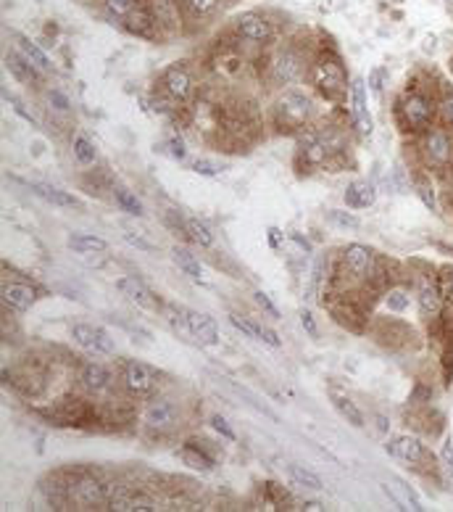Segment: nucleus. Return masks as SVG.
<instances>
[{
	"instance_id": "f257e3e1",
	"label": "nucleus",
	"mask_w": 453,
	"mask_h": 512,
	"mask_svg": "<svg viewBox=\"0 0 453 512\" xmlns=\"http://www.w3.org/2000/svg\"><path fill=\"white\" fill-rule=\"evenodd\" d=\"M72 338L82 348L95 351V354H111V351H114V341L108 338V333L101 331V328H95V325H85V322L74 325Z\"/></svg>"
},
{
	"instance_id": "f03ea898",
	"label": "nucleus",
	"mask_w": 453,
	"mask_h": 512,
	"mask_svg": "<svg viewBox=\"0 0 453 512\" xmlns=\"http://www.w3.org/2000/svg\"><path fill=\"white\" fill-rule=\"evenodd\" d=\"M153 383H156V375H153V370L148 364H143V362H127V367H124V386H127V391H132L134 396H145V393H150Z\"/></svg>"
},
{
	"instance_id": "7ed1b4c3",
	"label": "nucleus",
	"mask_w": 453,
	"mask_h": 512,
	"mask_svg": "<svg viewBox=\"0 0 453 512\" xmlns=\"http://www.w3.org/2000/svg\"><path fill=\"white\" fill-rule=\"evenodd\" d=\"M117 288L130 299V302H134L137 306H143V309H153L156 306V299H153V293H150V288L143 283V280H137L134 275H127V277H119L117 280Z\"/></svg>"
},
{
	"instance_id": "20e7f679",
	"label": "nucleus",
	"mask_w": 453,
	"mask_h": 512,
	"mask_svg": "<svg viewBox=\"0 0 453 512\" xmlns=\"http://www.w3.org/2000/svg\"><path fill=\"white\" fill-rule=\"evenodd\" d=\"M188 322H190V333L192 338L203 346H219V331L214 325V319L205 315H198V312H188Z\"/></svg>"
},
{
	"instance_id": "39448f33",
	"label": "nucleus",
	"mask_w": 453,
	"mask_h": 512,
	"mask_svg": "<svg viewBox=\"0 0 453 512\" xmlns=\"http://www.w3.org/2000/svg\"><path fill=\"white\" fill-rule=\"evenodd\" d=\"M177 420V409L172 402H163V399H159V402H150L145 409V422L148 428H156V431H166V428H172Z\"/></svg>"
},
{
	"instance_id": "423d86ee",
	"label": "nucleus",
	"mask_w": 453,
	"mask_h": 512,
	"mask_svg": "<svg viewBox=\"0 0 453 512\" xmlns=\"http://www.w3.org/2000/svg\"><path fill=\"white\" fill-rule=\"evenodd\" d=\"M74 502L79 507H95L105 502V491L95 478H79L74 483Z\"/></svg>"
},
{
	"instance_id": "0eeeda50",
	"label": "nucleus",
	"mask_w": 453,
	"mask_h": 512,
	"mask_svg": "<svg viewBox=\"0 0 453 512\" xmlns=\"http://www.w3.org/2000/svg\"><path fill=\"white\" fill-rule=\"evenodd\" d=\"M237 32L245 37V40H253V43H263V40H269V35H272V27H269V21L266 19H261V16L256 14H243L240 19H237Z\"/></svg>"
},
{
	"instance_id": "6e6552de",
	"label": "nucleus",
	"mask_w": 453,
	"mask_h": 512,
	"mask_svg": "<svg viewBox=\"0 0 453 512\" xmlns=\"http://www.w3.org/2000/svg\"><path fill=\"white\" fill-rule=\"evenodd\" d=\"M316 82H319L322 90H327L330 95H335V92L343 90L345 75H343L340 63H335V61H322V63L316 66Z\"/></svg>"
},
{
	"instance_id": "1a4fd4ad",
	"label": "nucleus",
	"mask_w": 453,
	"mask_h": 512,
	"mask_svg": "<svg viewBox=\"0 0 453 512\" xmlns=\"http://www.w3.org/2000/svg\"><path fill=\"white\" fill-rule=\"evenodd\" d=\"M172 259H174V264L185 272L190 280L201 283V286H208V283H211L208 275H205V270H203V264H201L192 254H188L185 248H174V251H172Z\"/></svg>"
},
{
	"instance_id": "9d476101",
	"label": "nucleus",
	"mask_w": 453,
	"mask_h": 512,
	"mask_svg": "<svg viewBox=\"0 0 453 512\" xmlns=\"http://www.w3.org/2000/svg\"><path fill=\"white\" fill-rule=\"evenodd\" d=\"M345 267L356 275V277H366L369 270H372V251L361 246V243H353L345 248Z\"/></svg>"
},
{
	"instance_id": "9b49d317",
	"label": "nucleus",
	"mask_w": 453,
	"mask_h": 512,
	"mask_svg": "<svg viewBox=\"0 0 453 512\" xmlns=\"http://www.w3.org/2000/svg\"><path fill=\"white\" fill-rule=\"evenodd\" d=\"M279 111H282L288 119L303 121L308 117V111H311V104H308L306 95H301V92H285V95L279 98Z\"/></svg>"
},
{
	"instance_id": "f8f14e48",
	"label": "nucleus",
	"mask_w": 453,
	"mask_h": 512,
	"mask_svg": "<svg viewBox=\"0 0 453 512\" xmlns=\"http://www.w3.org/2000/svg\"><path fill=\"white\" fill-rule=\"evenodd\" d=\"M3 302L19 312H24L34 304V288L24 286V283H8V286H3Z\"/></svg>"
},
{
	"instance_id": "ddd939ff",
	"label": "nucleus",
	"mask_w": 453,
	"mask_h": 512,
	"mask_svg": "<svg viewBox=\"0 0 453 512\" xmlns=\"http://www.w3.org/2000/svg\"><path fill=\"white\" fill-rule=\"evenodd\" d=\"M163 85H166V90L172 92L177 101H185L192 92V82H190V77H188V72H185V69H177V66H172V69L163 75Z\"/></svg>"
},
{
	"instance_id": "4468645a",
	"label": "nucleus",
	"mask_w": 453,
	"mask_h": 512,
	"mask_svg": "<svg viewBox=\"0 0 453 512\" xmlns=\"http://www.w3.org/2000/svg\"><path fill=\"white\" fill-rule=\"evenodd\" d=\"M390 452H393L395 457H401V460H406V462H422L424 446H422V441H419V438L401 436V438H395L393 444H390Z\"/></svg>"
},
{
	"instance_id": "2eb2a0df",
	"label": "nucleus",
	"mask_w": 453,
	"mask_h": 512,
	"mask_svg": "<svg viewBox=\"0 0 453 512\" xmlns=\"http://www.w3.org/2000/svg\"><path fill=\"white\" fill-rule=\"evenodd\" d=\"M403 114H406L409 124H414V127H424L427 121L432 119V106L427 104L422 95H411L409 101L403 104Z\"/></svg>"
},
{
	"instance_id": "dca6fc26",
	"label": "nucleus",
	"mask_w": 453,
	"mask_h": 512,
	"mask_svg": "<svg viewBox=\"0 0 453 512\" xmlns=\"http://www.w3.org/2000/svg\"><path fill=\"white\" fill-rule=\"evenodd\" d=\"M353 111H356V119H359V127L361 132H372V117L366 111V85L361 79L353 82Z\"/></svg>"
},
{
	"instance_id": "f3484780",
	"label": "nucleus",
	"mask_w": 453,
	"mask_h": 512,
	"mask_svg": "<svg viewBox=\"0 0 453 512\" xmlns=\"http://www.w3.org/2000/svg\"><path fill=\"white\" fill-rule=\"evenodd\" d=\"M424 148H427V153H430V159H435V161H440V164H445L453 153V143L448 135H443V132H432V135L427 137Z\"/></svg>"
},
{
	"instance_id": "a211bd4d",
	"label": "nucleus",
	"mask_w": 453,
	"mask_h": 512,
	"mask_svg": "<svg viewBox=\"0 0 453 512\" xmlns=\"http://www.w3.org/2000/svg\"><path fill=\"white\" fill-rule=\"evenodd\" d=\"M377 198V190L369 185V182H353L351 188L345 190V201L353 209H361V206H372Z\"/></svg>"
},
{
	"instance_id": "6ab92c4d",
	"label": "nucleus",
	"mask_w": 453,
	"mask_h": 512,
	"mask_svg": "<svg viewBox=\"0 0 453 512\" xmlns=\"http://www.w3.org/2000/svg\"><path fill=\"white\" fill-rule=\"evenodd\" d=\"M14 40H16V48H19V53H21L24 59L30 61L32 66H37L40 72L50 69V63H48V59H45V53L37 46H34V43H32L30 37H24V35H14Z\"/></svg>"
},
{
	"instance_id": "aec40b11",
	"label": "nucleus",
	"mask_w": 453,
	"mask_h": 512,
	"mask_svg": "<svg viewBox=\"0 0 453 512\" xmlns=\"http://www.w3.org/2000/svg\"><path fill=\"white\" fill-rule=\"evenodd\" d=\"M30 190L32 193H37L40 198H45L48 204H53V206H77V198L69 196V193H63V190H59V188H53V185L30 182Z\"/></svg>"
},
{
	"instance_id": "412c9836",
	"label": "nucleus",
	"mask_w": 453,
	"mask_h": 512,
	"mask_svg": "<svg viewBox=\"0 0 453 512\" xmlns=\"http://www.w3.org/2000/svg\"><path fill=\"white\" fill-rule=\"evenodd\" d=\"M6 66H8V72H11L19 82H34V79H37V72H40V69L32 66L24 56H16V53L6 56Z\"/></svg>"
},
{
	"instance_id": "4be33fe9",
	"label": "nucleus",
	"mask_w": 453,
	"mask_h": 512,
	"mask_svg": "<svg viewBox=\"0 0 453 512\" xmlns=\"http://www.w3.org/2000/svg\"><path fill=\"white\" fill-rule=\"evenodd\" d=\"M82 383H85V388H90V391H103V388L108 386V373H105V367L98 364V362H88V364L82 367Z\"/></svg>"
},
{
	"instance_id": "5701e85b",
	"label": "nucleus",
	"mask_w": 453,
	"mask_h": 512,
	"mask_svg": "<svg viewBox=\"0 0 453 512\" xmlns=\"http://www.w3.org/2000/svg\"><path fill=\"white\" fill-rule=\"evenodd\" d=\"M288 473H290V478L298 486H303V489H311V491H319V489H324L322 478L316 475V473H311L308 467L303 465H288Z\"/></svg>"
},
{
	"instance_id": "b1692460",
	"label": "nucleus",
	"mask_w": 453,
	"mask_h": 512,
	"mask_svg": "<svg viewBox=\"0 0 453 512\" xmlns=\"http://www.w3.org/2000/svg\"><path fill=\"white\" fill-rule=\"evenodd\" d=\"M69 246H72L74 251H79V254H92V251H105V248H108V243L103 241V238H98V235H85V233L72 235V238H69Z\"/></svg>"
},
{
	"instance_id": "393cba45",
	"label": "nucleus",
	"mask_w": 453,
	"mask_h": 512,
	"mask_svg": "<svg viewBox=\"0 0 453 512\" xmlns=\"http://www.w3.org/2000/svg\"><path fill=\"white\" fill-rule=\"evenodd\" d=\"M335 407H337V412L345 417V422H351L353 428H364L366 425L364 412L356 407L348 396H335Z\"/></svg>"
},
{
	"instance_id": "a878e982",
	"label": "nucleus",
	"mask_w": 453,
	"mask_h": 512,
	"mask_svg": "<svg viewBox=\"0 0 453 512\" xmlns=\"http://www.w3.org/2000/svg\"><path fill=\"white\" fill-rule=\"evenodd\" d=\"M179 457H182V462L188 467H192V470H201V473L214 470V462H211L201 449H195V446H185V449L179 452Z\"/></svg>"
},
{
	"instance_id": "bb28decb",
	"label": "nucleus",
	"mask_w": 453,
	"mask_h": 512,
	"mask_svg": "<svg viewBox=\"0 0 453 512\" xmlns=\"http://www.w3.org/2000/svg\"><path fill=\"white\" fill-rule=\"evenodd\" d=\"M440 296L435 293V288H422L419 291V309H422L424 315H430V317H435L440 312Z\"/></svg>"
},
{
	"instance_id": "cd10ccee",
	"label": "nucleus",
	"mask_w": 453,
	"mask_h": 512,
	"mask_svg": "<svg viewBox=\"0 0 453 512\" xmlns=\"http://www.w3.org/2000/svg\"><path fill=\"white\" fill-rule=\"evenodd\" d=\"M188 233H190V238L198 243V246H214V233H211L203 222H198V219H188Z\"/></svg>"
},
{
	"instance_id": "c85d7f7f",
	"label": "nucleus",
	"mask_w": 453,
	"mask_h": 512,
	"mask_svg": "<svg viewBox=\"0 0 453 512\" xmlns=\"http://www.w3.org/2000/svg\"><path fill=\"white\" fill-rule=\"evenodd\" d=\"M72 148H74V156H77L82 164H92V161H95V148H92V143H90L88 137L77 135L72 143Z\"/></svg>"
},
{
	"instance_id": "c756f323",
	"label": "nucleus",
	"mask_w": 453,
	"mask_h": 512,
	"mask_svg": "<svg viewBox=\"0 0 453 512\" xmlns=\"http://www.w3.org/2000/svg\"><path fill=\"white\" fill-rule=\"evenodd\" d=\"M230 322H232L234 331H240L245 338L250 341H259V322H253L248 317H240V315H230Z\"/></svg>"
},
{
	"instance_id": "7c9ffc66",
	"label": "nucleus",
	"mask_w": 453,
	"mask_h": 512,
	"mask_svg": "<svg viewBox=\"0 0 453 512\" xmlns=\"http://www.w3.org/2000/svg\"><path fill=\"white\" fill-rule=\"evenodd\" d=\"M385 304L390 312H403V309H409V293L403 288H393V291H387Z\"/></svg>"
},
{
	"instance_id": "2f4dec72",
	"label": "nucleus",
	"mask_w": 453,
	"mask_h": 512,
	"mask_svg": "<svg viewBox=\"0 0 453 512\" xmlns=\"http://www.w3.org/2000/svg\"><path fill=\"white\" fill-rule=\"evenodd\" d=\"M105 8H108L114 16L130 19V16L137 11V3H134V0H105Z\"/></svg>"
},
{
	"instance_id": "473e14b6",
	"label": "nucleus",
	"mask_w": 453,
	"mask_h": 512,
	"mask_svg": "<svg viewBox=\"0 0 453 512\" xmlns=\"http://www.w3.org/2000/svg\"><path fill=\"white\" fill-rule=\"evenodd\" d=\"M117 201L124 211H130V214H134V217H143V204L132 196L130 190H117Z\"/></svg>"
},
{
	"instance_id": "72a5a7b5",
	"label": "nucleus",
	"mask_w": 453,
	"mask_h": 512,
	"mask_svg": "<svg viewBox=\"0 0 453 512\" xmlns=\"http://www.w3.org/2000/svg\"><path fill=\"white\" fill-rule=\"evenodd\" d=\"M330 222L337 227H348V230H356L359 227V219L353 217V214H348V211H340V209H330Z\"/></svg>"
},
{
	"instance_id": "f704fd0d",
	"label": "nucleus",
	"mask_w": 453,
	"mask_h": 512,
	"mask_svg": "<svg viewBox=\"0 0 453 512\" xmlns=\"http://www.w3.org/2000/svg\"><path fill=\"white\" fill-rule=\"evenodd\" d=\"M121 235H124V241L130 243V246H134V248H140V251H153V248H156L153 243L145 241V238H143L140 233H134V230H124Z\"/></svg>"
},
{
	"instance_id": "c9c22d12",
	"label": "nucleus",
	"mask_w": 453,
	"mask_h": 512,
	"mask_svg": "<svg viewBox=\"0 0 453 512\" xmlns=\"http://www.w3.org/2000/svg\"><path fill=\"white\" fill-rule=\"evenodd\" d=\"M277 69H279V77H282V79H292V77L298 75V63H295L292 56H282L277 63Z\"/></svg>"
},
{
	"instance_id": "e433bc0d",
	"label": "nucleus",
	"mask_w": 453,
	"mask_h": 512,
	"mask_svg": "<svg viewBox=\"0 0 453 512\" xmlns=\"http://www.w3.org/2000/svg\"><path fill=\"white\" fill-rule=\"evenodd\" d=\"M211 428H214L217 433H221V436L227 438V441H234V431L230 428V422L224 420L221 415H214V417H211Z\"/></svg>"
},
{
	"instance_id": "4c0bfd02",
	"label": "nucleus",
	"mask_w": 453,
	"mask_h": 512,
	"mask_svg": "<svg viewBox=\"0 0 453 512\" xmlns=\"http://www.w3.org/2000/svg\"><path fill=\"white\" fill-rule=\"evenodd\" d=\"M130 510L150 512V510H156V502H153V499H148V497H143V494H132V497H130Z\"/></svg>"
},
{
	"instance_id": "58836bf2",
	"label": "nucleus",
	"mask_w": 453,
	"mask_h": 512,
	"mask_svg": "<svg viewBox=\"0 0 453 512\" xmlns=\"http://www.w3.org/2000/svg\"><path fill=\"white\" fill-rule=\"evenodd\" d=\"M259 341H263L266 346H272V348H277L282 346V341H279V335L272 328H266V325H259Z\"/></svg>"
},
{
	"instance_id": "ea45409f",
	"label": "nucleus",
	"mask_w": 453,
	"mask_h": 512,
	"mask_svg": "<svg viewBox=\"0 0 453 512\" xmlns=\"http://www.w3.org/2000/svg\"><path fill=\"white\" fill-rule=\"evenodd\" d=\"M192 169L198 172V175H205V177H217L221 169L217 164H211V161H205V159H198L195 164H192Z\"/></svg>"
},
{
	"instance_id": "a19ab883",
	"label": "nucleus",
	"mask_w": 453,
	"mask_h": 512,
	"mask_svg": "<svg viewBox=\"0 0 453 512\" xmlns=\"http://www.w3.org/2000/svg\"><path fill=\"white\" fill-rule=\"evenodd\" d=\"M256 304H259V306H261L263 312H269V315H272V317H279L277 306H274V304H272V299H269V296H266V293H263V291H256Z\"/></svg>"
},
{
	"instance_id": "79ce46f5",
	"label": "nucleus",
	"mask_w": 453,
	"mask_h": 512,
	"mask_svg": "<svg viewBox=\"0 0 453 512\" xmlns=\"http://www.w3.org/2000/svg\"><path fill=\"white\" fill-rule=\"evenodd\" d=\"M169 153H172L174 159H185V156H188V148H185V143H182L179 137H172V140H169Z\"/></svg>"
},
{
	"instance_id": "37998d69",
	"label": "nucleus",
	"mask_w": 453,
	"mask_h": 512,
	"mask_svg": "<svg viewBox=\"0 0 453 512\" xmlns=\"http://www.w3.org/2000/svg\"><path fill=\"white\" fill-rule=\"evenodd\" d=\"M6 101H11V104H14V111H16V114H19V117H21V119H27V121H30V124H32V127H34V124H37V119H34V117H32L30 111H27V108H24V106L19 104V101H16V98H11V95H6Z\"/></svg>"
},
{
	"instance_id": "c03bdc74",
	"label": "nucleus",
	"mask_w": 453,
	"mask_h": 512,
	"mask_svg": "<svg viewBox=\"0 0 453 512\" xmlns=\"http://www.w3.org/2000/svg\"><path fill=\"white\" fill-rule=\"evenodd\" d=\"M301 325L306 328V333L311 335V338H316V322H314V317H311V312H308V309H303V312H301Z\"/></svg>"
},
{
	"instance_id": "a18cd8bd",
	"label": "nucleus",
	"mask_w": 453,
	"mask_h": 512,
	"mask_svg": "<svg viewBox=\"0 0 453 512\" xmlns=\"http://www.w3.org/2000/svg\"><path fill=\"white\" fill-rule=\"evenodd\" d=\"M416 190H419V196H422V201L427 204V206H430V209L438 211V204H435V193H432V188H427V185H419Z\"/></svg>"
},
{
	"instance_id": "49530a36",
	"label": "nucleus",
	"mask_w": 453,
	"mask_h": 512,
	"mask_svg": "<svg viewBox=\"0 0 453 512\" xmlns=\"http://www.w3.org/2000/svg\"><path fill=\"white\" fill-rule=\"evenodd\" d=\"M188 3H190L192 11H198V14H205V11H211L217 6V0H188Z\"/></svg>"
},
{
	"instance_id": "de8ad7c7",
	"label": "nucleus",
	"mask_w": 453,
	"mask_h": 512,
	"mask_svg": "<svg viewBox=\"0 0 453 512\" xmlns=\"http://www.w3.org/2000/svg\"><path fill=\"white\" fill-rule=\"evenodd\" d=\"M440 457H443V465H445V470L453 475V446H451V441L443 446V452H440Z\"/></svg>"
},
{
	"instance_id": "09e8293b",
	"label": "nucleus",
	"mask_w": 453,
	"mask_h": 512,
	"mask_svg": "<svg viewBox=\"0 0 453 512\" xmlns=\"http://www.w3.org/2000/svg\"><path fill=\"white\" fill-rule=\"evenodd\" d=\"M440 111H443L445 121H451V124H453V98H445V101H443V106H440Z\"/></svg>"
},
{
	"instance_id": "8fccbe9b",
	"label": "nucleus",
	"mask_w": 453,
	"mask_h": 512,
	"mask_svg": "<svg viewBox=\"0 0 453 512\" xmlns=\"http://www.w3.org/2000/svg\"><path fill=\"white\" fill-rule=\"evenodd\" d=\"M369 85H372V90H374V92L382 90V72H380V69H374V72H372V77H369Z\"/></svg>"
},
{
	"instance_id": "3c124183",
	"label": "nucleus",
	"mask_w": 453,
	"mask_h": 512,
	"mask_svg": "<svg viewBox=\"0 0 453 512\" xmlns=\"http://www.w3.org/2000/svg\"><path fill=\"white\" fill-rule=\"evenodd\" d=\"M50 101L56 104V108H66V106H69V104H66V98H63L61 92H56V90L50 92Z\"/></svg>"
},
{
	"instance_id": "603ef678",
	"label": "nucleus",
	"mask_w": 453,
	"mask_h": 512,
	"mask_svg": "<svg viewBox=\"0 0 453 512\" xmlns=\"http://www.w3.org/2000/svg\"><path fill=\"white\" fill-rule=\"evenodd\" d=\"M269 241H272V246H274V248L282 243V233H279L277 227H272V230H269Z\"/></svg>"
},
{
	"instance_id": "864d4df0",
	"label": "nucleus",
	"mask_w": 453,
	"mask_h": 512,
	"mask_svg": "<svg viewBox=\"0 0 453 512\" xmlns=\"http://www.w3.org/2000/svg\"><path fill=\"white\" fill-rule=\"evenodd\" d=\"M303 510H322V504H319V502H306Z\"/></svg>"
},
{
	"instance_id": "5fc2aeb1",
	"label": "nucleus",
	"mask_w": 453,
	"mask_h": 512,
	"mask_svg": "<svg viewBox=\"0 0 453 512\" xmlns=\"http://www.w3.org/2000/svg\"><path fill=\"white\" fill-rule=\"evenodd\" d=\"M451 288H453V277H451Z\"/></svg>"
}]
</instances>
